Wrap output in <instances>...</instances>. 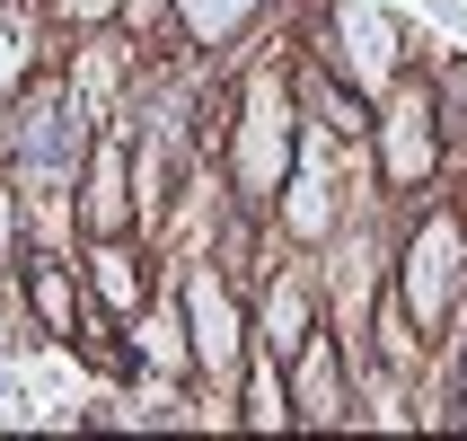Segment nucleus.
Returning a JSON list of instances; mask_svg holds the SVG:
<instances>
[{
  "instance_id": "f257e3e1",
  "label": "nucleus",
  "mask_w": 467,
  "mask_h": 441,
  "mask_svg": "<svg viewBox=\"0 0 467 441\" xmlns=\"http://www.w3.org/2000/svg\"><path fill=\"white\" fill-rule=\"evenodd\" d=\"M26 159H36V168H45V177H62V168H71V151H79V124L71 115H62V98H36L26 106Z\"/></svg>"
},
{
  "instance_id": "f03ea898",
  "label": "nucleus",
  "mask_w": 467,
  "mask_h": 441,
  "mask_svg": "<svg viewBox=\"0 0 467 441\" xmlns=\"http://www.w3.org/2000/svg\"><path fill=\"white\" fill-rule=\"evenodd\" d=\"M36 310H45V327H62V336H71V283H62L53 265H36Z\"/></svg>"
}]
</instances>
